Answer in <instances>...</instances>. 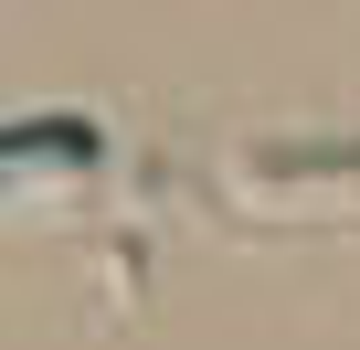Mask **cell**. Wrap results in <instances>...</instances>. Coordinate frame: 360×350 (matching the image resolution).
<instances>
[{
  "label": "cell",
  "mask_w": 360,
  "mask_h": 350,
  "mask_svg": "<svg viewBox=\"0 0 360 350\" xmlns=\"http://www.w3.org/2000/svg\"><path fill=\"white\" fill-rule=\"evenodd\" d=\"M22 159H85V127H0V181Z\"/></svg>",
  "instance_id": "obj_1"
}]
</instances>
